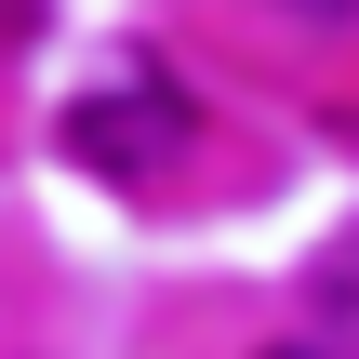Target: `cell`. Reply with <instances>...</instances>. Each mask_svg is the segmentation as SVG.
Returning a JSON list of instances; mask_svg holds the SVG:
<instances>
[{"mask_svg":"<svg viewBox=\"0 0 359 359\" xmlns=\"http://www.w3.org/2000/svg\"><path fill=\"white\" fill-rule=\"evenodd\" d=\"M173 133H187V107H173V93H107V107H80V120H67V147H80L93 173H147Z\"/></svg>","mask_w":359,"mask_h":359,"instance_id":"obj_1","label":"cell"},{"mask_svg":"<svg viewBox=\"0 0 359 359\" xmlns=\"http://www.w3.org/2000/svg\"><path fill=\"white\" fill-rule=\"evenodd\" d=\"M266 359H346V346H320V333H293V346H266Z\"/></svg>","mask_w":359,"mask_h":359,"instance_id":"obj_3","label":"cell"},{"mask_svg":"<svg viewBox=\"0 0 359 359\" xmlns=\"http://www.w3.org/2000/svg\"><path fill=\"white\" fill-rule=\"evenodd\" d=\"M306 333L359 359V226L333 240V253H320V266H306Z\"/></svg>","mask_w":359,"mask_h":359,"instance_id":"obj_2","label":"cell"}]
</instances>
